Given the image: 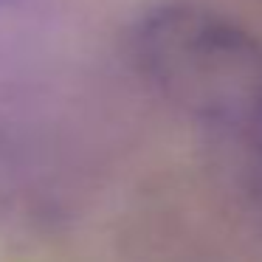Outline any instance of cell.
I'll list each match as a JSON object with an SVG mask.
<instances>
[{
    "label": "cell",
    "mask_w": 262,
    "mask_h": 262,
    "mask_svg": "<svg viewBox=\"0 0 262 262\" xmlns=\"http://www.w3.org/2000/svg\"><path fill=\"white\" fill-rule=\"evenodd\" d=\"M141 76L262 175V42L226 14L166 0L133 26Z\"/></svg>",
    "instance_id": "6da1fadb"
}]
</instances>
